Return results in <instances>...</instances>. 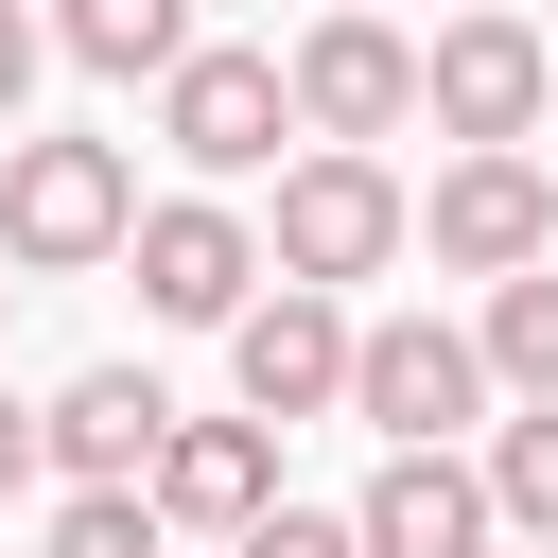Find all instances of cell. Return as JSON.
Here are the masks:
<instances>
[{
    "mask_svg": "<svg viewBox=\"0 0 558 558\" xmlns=\"http://www.w3.org/2000/svg\"><path fill=\"white\" fill-rule=\"evenodd\" d=\"M140 244V174L122 140H0V262L17 279H87Z\"/></svg>",
    "mask_w": 558,
    "mask_h": 558,
    "instance_id": "1",
    "label": "cell"
},
{
    "mask_svg": "<svg viewBox=\"0 0 558 558\" xmlns=\"http://www.w3.org/2000/svg\"><path fill=\"white\" fill-rule=\"evenodd\" d=\"M52 558H157V488H70L52 506Z\"/></svg>",
    "mask_w": 558,
    "mask_h": 558,
    "instance_id": "16",
    "label": "cell"
},
{
    "mask_svg": "<svg viewBox=\"0 0 558 558\" xmlns=\"http://www.w3.org/2000/svg\"><path fill=\"white\" fill-rule=\"evenodd\" d=\"M157 140L192 174H262L279 140H314L296 122V52H192V70H157Z\"/></svg>",
    "mask_w": 558,
    "mask_h": 558,
    "instance_id": "6",
    "label": "cell"
},
{
    "mask_svg": "<svg viewBox=\"0 0 558 558\" xmlns=\"http://www.w3.org/2000/svg\"><path fill=\"white\" fill-rule=\"evenodd\" d=\"M227 558H366V523H349V506H262Z\"/></svg>",
    "mask_w": 558,
    "mask_h": 558,
    "instance_id": "17",
    "label": "cell"
},
{
    "mask_svg": "<svg viewBox=\"0 0 558 558\" xmlns=\"http://www.w3.org/2000/svg\"><path fill=\"white\" fill-rule=\"evenodd\" d=\"M488 331H453V314H384L366 331V366H349V418L384 436V453H453L471 418H488Z\"/></svg>",
    "mask_w": 558,
    "mask_h": 558,
    "instance_id": "4",
    "label": "cell"
},
{
    "mask_svg": "<svg viewBox=\"0 0 558 558\" xmlns=\"http://www.w3.org/2000/svg\"><path fill=\"white\" fill-rule=\"evenodd\" d=\"M314 17H349V0H314Z\"/></svg>",
    "mask_w": 558,
    "mask_h": 558,
    "instance_id": "20",
    "label": "cell"
},
{
    "mask_svg": "<svg viewBox=\"0 0 558 558\" xmlns=\"http://www.w3.org/2000/svg\"><path fill=\"white\" fill-rule=\"evenodd\" d=\"M418 244L453 262V279H523V262H558V174L506 140V157H453L436 192H418Z\"/></svg>",
    "mask_w": 558,
    "mask_h": 558,
    "instance_id": "8",
    "label": "cell"
},
{
    "mask_svg": "<svg viewBox=\"0 0 558 558\" xmlns=\"http://www.w3.org/2000/svg\"><path fill=\"white\" fill-rule=\"evenodd\" d=\"M541 105H558V52H541V17H506V0L436 17V52H418V122H436L453 157H506V140H541Z\"/></svg>",
    "mask_w": 558,
    "mask_h": 558,
    "instance_id": "2",
    "label": "cell"
},
{
    "mask_svg": "<svg viewBox=\"0 0 558 558\" xmlns=\"http://www.w3.org/2000/svg\"><path fill=\"white\" fill-rule=\"evenodd\" d=\"M122 262H140V314H174V331H227V314H244V296L279 279V244H262V227H244L227 192H157Z\"/></svg>",
    "mask_w": 558,
    "mask_h": 558,
    "instance_id": "5",
    "label": "cell"
},
{
    "mask_svg": "<svg viewBox=\"0 0 558 558\" xmlns=\"http://www.w3.org/2000/svg\"><path fill=\"white\" fill-rule=\"evenodd\" d=\"M52 52L105 70V87H140V70H192L209 35H192V0H52Z\"/></svg>",
    "mask_w": 558,
    "mask_h": 558,
    "instance_id": "13",
    "label": "cell"
},
{
    "mask_svg": "<svg viewBox=\"0 0 558 558\" xmlns=\"http://www.w3.org/2000/svg\"><path fill=\"white\" fill-rule=\"evenodd\" d=\"M35 471H52V401H0V506H17Z\"/></svg>",
    "mask_w": 558,
    "mask_h": 558,
    "instance_id": "18",
    "label": "cell"
},
{
    "mask_svg": "<svg viewBox=\"0 0 558 558\" xmlns=\"http://www.w3.org/2000/svg\"><path fill=\"white\" fill-rule=\"evenodd\" d=\"M349 523H366V558H506V506H488V453H384Z\"/></svg>",
    "mask_w": 558,
    "mask_h": 558,
    "instance_id": "10",
    "label": "cell"
},
{
    "mask_svg": "<svg viewBox=\"0 0 558 558\" xmlns=\"http://www.w3.org/2000/svg\"><path fill=\"white\" fill-rule=\"evenodd\" d=\"M506 558H558V541H506Z\"/></svg>",
    "mask_w": 558,
    "mask_h": 558,
    "instance_id": "19",
    "label": "cell"
},
{
    "mask_svg": "<svg viewBox=\"0 0 558 558\" xmlns=\"http://www.w3.org/2000/svg\"><path fill=\"white\" fill-rule=\"evenodd\" d=\"M488 506H506V541H558V401H523L488 436Z\"/></svg>",
    "mask_w": 558,
    "mask_h": 558,
    "instance_id": "15",
    "label": "cell"
},
{
    "mask_svg": "<svg viewBox=\"0 0 558 558\" xmlns=\"http://www.w3.org/2000/svg\"><path fill=\"white\" fill-rule=\"evenodd\" d=\"M296 122H314V140H349V157H366V140H401V122H418V35H384V0L314 17V35H296Z\"/></svg>",
    "mask_w": 558,
    "mask_h": 558,
    "instance_id": "9",
    "label": "cell"
},
{
    "mask_svg": "<svg viewBox=\"0 0 558 558\" xmlns=\"http://www.w3.org/2000/svg\"><path fill=\"white\" fill-rule=\"evenodd\" d=\"M349 366H366V331H349V296H314V279H279V296L227 314V384H244V418H331Z\"/></svg>",
    "mask_w": 558,
    "mask_h": 558,
    "instance_id": "7",
    "label": "cell"
},
{
    "mask_svg": "<svg viewBox=\"0 0 558 558\" xmlns=\"http://www.w3.org/2000/svg\"><path fill=\"white\" fill-rule=\"evenodd\" d=\"M471 331H488V366H506L523 401H558V262H523V279H488V314H471Z\"/></svg>",
    "mask_w": 558,
    "mask_h": 558,
    "instance_id": "14",
    "label": "cell"
},
{
    "mask_svg": "<svg viewBox=\"0 0 558 558\" xmlns=\"http://www.w3.org/2000/svg\"><path fill=\"white\" fill-rule=\"evenodd\" d=\"M279 279H314V296H349V279H384L401 244H418V192L384 174V157H349V140H314L296 174H279Z\"/></svg>",
    "mask_w": 558,
    "mask_h": 558,
    "instance_id": "3",
    "label": "cell"
},
{
    "mask_svg": "<svg viewBox=\"0 0 558 558\" xmlns=\"http://www.w3.org/2000/svg\"><path fill=\"white\" fill-rule=\"evenodd\" d=\"M157 453H174L157 366H87V384H52V471H70V488H157Z\"/></svg>",
    "mask_w": 558,
    "mask_h": 558,
    "instance_id": "11",
    "label": "cell"
},
{
    "mask_svg": "<svg viewBox=\"0 0 558 558\" xmlns=\"http://www.w3.org/2000/svg\"><path fill=\"white\" fill-rule=\"evenodd\" d=\"M262 506H279V418H174V453H157V523L244 541Z\"/></svg>",
    "mask_w": 558,
    "mask_h": 558,
    "instance_id": "12",
    "label": "cell"
}]
</instances>
